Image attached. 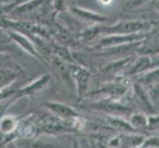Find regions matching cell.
<instances>
[{"instance_id":"cell-19","label":"cell","mask_w":159,"mask_h":148,"mask_svg":"<svg viewBox=\"0 0 159 148\" xmlns=\"http://www.w3.org/2000/svg\"><path fill=\"white\" fill-rule=\"evenodd\" d=\"M72 12L74 14H76L79 17H81L82 19H85L87 21H90V22H95V23H104V22H107L108 18L105 17V16H102L99 15L97 13L94 12H91V11L88 10H84V9H81L78 7H72Z\"/></svg>"},{"instance_id":"cell-24","label":"cell","mask_w":159,"mask_h":148,"mask_svg":"<svg viewBox=\"0 0 159 148\" xmlns=\"http://www.w3.org/2000/svg\"><path fill=\"white\" fill-rule=\"evenodd\" d=\"M159 146V139L157 135L149 136V137H144L143 141L141 142L139 147H158Z\"/></svg>"},{"instance_id":"cell-9","label":"cell","mask_w":159,"mask_h":148,"mask_svg":"<svg viewBox=\"0 0 159 148\" xmlns=\"http://www.w3.org/2000/svg\"><path fill=\"white\" fill-rule=\"evenodd\" d=\"M43 107L48 111H50L53 116L66 120H74L75 119L80 117V114L73 108H71L70 106H67L60 102L48 101L43 104Z\"/></svg>"},{"instance_id":"cell-2","label":"cell","mask_w":159,"mask_h":148,"mask_svg":"<svg viewBox=\"0 0 159 148\" xmlns=\"http://www.w3.org/2000/svg\"><path fill=\"white\" fill-rule=\"evenodd\" d=\"M88 108L105 113L110 116H117V117H125L129 116L134 112V109L130 106L120 102L119 99H110L106 98L103 100H99L97 102L92 103L88 106Z\"/></svg>"},{"instance_id":"cell-13","label":"cell","mask_w":159,"mask_h":148,"mask_svg":"<svg viewBox=\"0 0 159 148\" xmlns=\"http://www.w3.org/2000/svg\"><path fill=\"white\" fill-rule=\"evenodd\" d=\"M134 58H135L134 56H130L125 57L119 60H115V61L108 63L106 66L103 68V71L105 72V74H108V75H117L119 73L125 72V71L129 67V65L134 61Z\"/></svg>"},{"instance_id":"cell-12","label":"cell","mask_w":159,"mask_h":148,"mask_svg":"<svg viewBox=\"0 0 159 148\" xmlns=\"http://www.w3.org/2000/svg\"><path fill=\"white\" fill-rule=\"evenodd\" d=\"M51 81V75L50 74H43L40 76L39 78L35 79L33 82L29 83L28 85H26L23 88H21L17 91L16 95L18 97L21 96H32L35 95L37 93H39L43 90L46 86L50 83Z\"/></svg>"},{"instance_id":"cell-22","label":"cell","mask_w":159,"mask_h":148,"mask_svg":"<svg viewBox=\"0 0 159 148\" xmlns=\"http://www.w3.org/2000/svg\"><path fill=\"white\" fill-rule=\"evenodd\" d=\"M151 0H127V2L125 3L124 9L125 11H130L135 8H139L144 6V5L148 4Z\"/></svg>"},{"instance_id":"cell-4","label":"cell","mask_w":159,"mask_h":148,"mask_svg":"<svg viewBox=\"0 0 159 148\" xmlns=\"http://www.w3.org/2000/svg\"><path fill=\"white\" fill-rule=\"evenodd\" d=\"M150 34L146 33H134V34H113L108 35L107 37H104L99 41V43L96 45V47L102 49L107 47H119L124 45H129L136 42H140L145 40Z\"/></svg>"},{"instance_id":"cell-14","label":"cell","mask_w":159,"mask_h":148,"mask_svg":"<svg viewBox=\"0 0 159 148\" xmlns=\"http://www.w3.org/2000/svg\"><path fill=\"white\" fill-rule=\"evenodd\" d=\"M104 122L107 125H109L112 129H118L120 131H124L125 133L129 132H138V130H135L129 122L124 119L122 117H117V116H105L104 117Z\"/></svg>"},{"instance_id":"cell-1","label":"cell","mask_w":159,"mask_h":148,"mask_svg":"<svg viewBox=\"0 0 159 148\" xmlns=\"http://www.w3.org/2000/svg\"><path fill=\"white\" fill-rule=\"evenodd\" d=\"M81 117V116H80ZM78 117L74 120H66L56 116H45L38 122V131L39 133L58 134L75 132L78 129Z\"/></svg>"},{"instance_id":"cell-23","label":"cell","mask_w":159,"mask_h":148,"mask_svg":"<svg viewBox=\"0 0 159 148\" xmlns=\"http://www.w3.org/2000/svg\"><path fill=\"white\" fill-rule=\"evenodd\" d=\"M147 130L156 131L158 130V114H151L150 116H147Z\"/></svg>"},{"instance_id":"cell-25","label":"cell","mask_w":159,"mask_h":148,"mask_svg":"<svg viewBox=\"0 0 159 148\" xmlns=\"http://www.w3.org/2000/svg\"><path fill=\"white\" fill-rule=\"evenodd\" d=\"M27 1H30V0H13V2L11 4H8V5H5V6H2L1 7V10H0V14H9V12L11 10H12L14 7L18 6V5L22 4V3H25Z\"/></svg>"},{"instance_id":"cell-10","label":"cell","mask_w":159,"mask_h":148,"mask_svg":"<svg viewBox=\"0 0 159 148\" xmlns=\"http://www.w3.org/2000/svg\"><path fill=\"white\" fill-rule=\"evenodd\" d=\"M133 98L134 102L143 108L146 112L150 114L156 113V108L153 106L145 88L139 83H138V82H134L133 86Z\"/></svg>"},{"instance_id":"cell-15","label":"cell","mask_w":159,"mask_h":148,"mask_svg":"<svg viewBox=\"0 0 159 148\" xmlns=\"http://www.w3.org/2000/svg\"><path fill=\"white\" fill-rule=\"evenodd\" d=\"M21 75V70L15 67L0 68V91L10 87L15 80Z\"/></svg>"},{"instance_id":"cell-7","label":"cell","mask_w":159,"mask_h":148,"mask_svg":"<svg viewBox=\"0 0 159 148\" xmlns=\"http://www.w3.org/2000/svg\"><path fill=\"white\" fill-rule=\"evenodd\" d=\"M7 32V35L9 36V38L12 40L15 43L23 49L24 52H26L27 53H29L30 56H34L38 59H40L41 61H43V57H42L41 53L39 52V51L37 49V47H35L33 41L28 38V36H26L22 33H19L17 31L11 30V29H5Z\"/></svg>"},{"instance_id":"cell-5","label":"cell","mask_w":159,"mask_h":148,"mask_svg":"<svg viewBox=\"0 0 159 148\" xmlns=\"http://www.w3.org/2000/svg\"><path fill=\"white\" fill-rule=\"evenodd\" d=\"M68 65L71 77H72L74 83L76 95H77V98L80 100V99H82L87 94V90H88L90 84L91 72L88 69L82 66V65L73 62H69Z\"/></svg>"},{"instance_id":"cell-11","label":"cell","mask_w":159,"mask_h":148,"mask_svg":"<svg viewBox=\"0 0 159 148\" xmlns=\"http://www.w3.org/2000/svg\"><path fill=\"white\" fill-rule=\"evenodd\" d=\"M50 59H51L52 65L54 71L57 72V74L62 79V81L65 84H67L69 87L74 88V83H73L72 77H71L70 69H69V65H68L69 62L57 57V56H54V54H52L50 56Z\"/></svg>"},{"instance_id":"cell-16","label":"cell","mask_w":159,"mask_h":148,"mask_svg":"<svg viewBox=\"0 0 159 148\" xmlns=\"http://www.w3.org/2000/svg\"><path fill=\"white\" fill-rule=\"evenodd\" d=\"M19 120L14 116L6 114L0 119V133L5 137L15 134V131L19 127Z\"/></svg>"},{"instance_id":"cell-8","label":"cell","mask_w":159,"mask_h":148,"mask_svg":"<svg viewBox=\"0 0 159 148\" xmlns=\"http://www.w3.org/2000/svg\"><path fill=\"white\" fill-rule=\"evenodd\" d=\"M158 67V60L153 61L150 54H142L139 57L134 58L129 67L125 71V76H134L139 75L145 71Z\"/></svg>"},{"instance_id":"cell-6","label":"cell","mask_w":159,"mask_h":148,"mask_svg":"<svg viewBox=\"0 0 159 148\" xmlns=\"http://www.w3.org/2000/svg\"><path fill=\"white\" fill-rule=\"evenodd\" d=\"M125 78H119L116 81L109 82L90 93V95H104L110 99H120L128 92L129 84Z\"/></svg>"},{"instance_id":"cell-20","label":"cell","mask_w":159,"mask_h":148,"mask_svg":"<svg viewBox=\"0 0 159 148\" xmlns=\"http://www.w3.org/2000/svg\"><path fill=\"white\" fill-rule=\"evenodd\" d=\"M129 123L135 130H138L139 132L140 130H144L147 128V116L141 112H133L129 114Z\"/></svg>"},{"instance_id":"cell-3","label":"cell","mask_w":159,"mask_h":148,"mask_svg":"<svg viewBox=\"0 0 159 148\" xmlns=\"http://www.w3.org/2000/svg\"><path fill=\"white\" fill-rule=\"evenodd\" d=\"M153 25L151 21H120L112 26H102V33L106 35L113 34H134L139 33Z\"/></svg>"},{"instance_id":"cell-26","label":"cell","mask_w":159,"mask_h":148,"mask_svg":"<svg viewBox=\"0 0 159 148\" xmlns=\"http://www.w3.org/2000/svg\"><path fill=\"white\" fill-rule=\"evenodd\" d=\"M16 93H17V91H16L15 89L9 88V87H7V88L1 90V91H0V102L5 100V99L9 98V97H11L12 95H15Z\"/></svg>"},{"instance_id":"cell-17","label":"cell","mask_w":159,"mask_h":148,"mask_svg":"<svg viewBox=\"0 0 159 148\" xmlns=\"http://www.w3.org/2000/svg\"><path fill=\"white\" fill-rule=\"evenodd\" d=\"M143 87H148L158 83V67L152 68L138 75L136 81Z\"/></svg>"},{"instance_id":"cell-21","label":"cell","mask_w":159,"mask_h":148,"mask_svg":"<svg viewBox=\"0 0 159 148\" xmlns=\"http://www.w3.org/2000/svg\"><path fill=\"white\" fill-rule=\"evenodd\" d=\"M99 34H102V26L91 27L80 33V39L83 42H90L94 40Z\"/></svg>"},{"instance_id":"cell-18","label":"cell","mask_w":159,"mask_h":148,"mask_svg":"<svg viewBox=\"0 0 159 148\" xmlns=\"http://www.w3.org/2000/svg\"><path fill=\"white\" fill-rule=\"evenodd\" d=\"M43 1H45V0H30V1H27L25 3H22L18 5V6L14 7L9 13L16 14V15L30 13L32 11L36 10L37 8H39L43 3Z\"/></svg>"},{"instance_id":"cell-27","label":"cell","mask_w":159,"mask_h":148,"mask_svg":"<svg viewBox=\"0 0 159 148\" xmlns=\"http://www.w3.org/2000/svg\"><path fill=\"white\" fill-rule=\"evenodd\" d=\"M12 2H13V0H0V4H5V5L11 4Z\"/></svg>"}]
</instances>
